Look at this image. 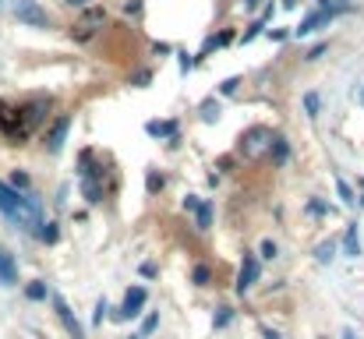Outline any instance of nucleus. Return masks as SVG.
Returning <instances> with one entry per match:
<instances>
[{
    "label": "nucleus",
    "mask_w": 364,
    "mask_h": 339,
    "mask_svg": "<svg viewBox=\"0 0 364 339\" xmlns=\"http://www.w3.org/2000/svg\"><path fill=\"white\" fill-rule=\"evenodd\" d=\"M107 21V7L103 4H96V7H85L82 11V18L71 25V39L75 43H89L96 32H100V25Z\"/></svg>",
    "instance_id": "7ed1b4c3"
},
{
    "label": "nucleus",
    "mask_w": 364,
    "mask_h": 339,
    "mask_svg": "<svg viewBox=\"0 0 364 339\" xmlns=\"http://www.w3.org/2000/svg\"><path fill=\"white\" fill-rule=\"evenodd\" d=\"M347 7L340 4V7H326V11H315V14H308L297 28H294V36H311V32H318V28H326V25H333V18L336 14H343Z\"/></svg>",
    "instance_id": "39448f33"
},
{
    "label": "nucleus",
    "mask_w": 364,
    "mask_h": 339,
    "mask_svg": "<svg viewBox=\"0 0 364 339\" xmlns=\"http://www.w3.org/2000/svg\"><path fill=\"white\" fill-rule=\"evenodd\" d=\"M0 212H4L11 223L25 226V230H36V226L43 223V209H39V202H36L32 195L14 191V188L4 184V181H0Z\"/></svg>",
    "instance_id": "f03ea898"
},
{
    "label": "nucleus",
    "mask_w": 364,
    "mask_h": 339,
    "mask_svg": "<svg viewBox=\"0 0 364 339\" xmlns=\"http://www.w3.org/2000/svg\"><path fill=\"white\" fill-rule=\"evenodd\" d=\"M340 4H347V0H340Z\"/></svg>",
    "instance_id": "c03bdc74"
},
{
    "label": "nucleus",
    "mask_w": 364,
    "mask_h": 339,
    "mask_svg": "<svg viewBox=\"0 0 364 339\" xmlns=\"http://www.w3.org/2000/svg\"><path fill=\"white\" fill-rule=\"evenodd\" d=\"M326 50H329V43H315V46H311V50L304 53V60H318V57H322Z\"/></svg>",
    "instance_id": "393cba45"
},
{
    "label": "nucleus",
    "mask_w": 364,
    "mask_h": 339,
    "mask_svg": "<svg viewBox=\"0 0 364 339\" xmlns=\"http://www.w3.org/2000/svg\"><path fill=\"white\" fill-rule=\"evenodd\" d=\"M262 336H265V339H283V336H279V333H272V329H265Z\"/></svg>",
    "instance_id": "58836bf2"
},
{
    "label": "nucleus",
    "mask_w": 364,
    "mask_h": 339,
    "mask_svg": "<svg viewBox=\"0 0 364 339\" xmlns=\"http://www.w3.org/2000/svg\"><path fill=\"white\" fill-rule=\"evenodd\" d=\"M191 279H195V286H209V279H213V272H209V265H198Z\"/></svg>",
    "instance_id": "5701e85b"
},
{
    "label": "nucleus",
    "mask_w": 364,
    "mask_h": 339,
    "mask_svg": "<svg viewBox=\"0 0 364 339\" xmlns=\"http://www.w3.org/2000/svg\"><path fill=\"white\" fill-rule=\"evenodd\" d=\"M64 4H71V7H89V0H64Z\"/></svg>",
    "instance_id": "4c0bfd02"
},
{
    "label": "nucleus",
    "mask_w": 364,
    "mask_h": 339,
    "mask_svg": "<svg viewBox=\"0 0 364 339\" xmlns=\"http://www.w3.org/2000/svg\"><path fill=\"white\" fill-rule=\"evenodd\" d=\"M244 7H247V11H255V7H258V0H244Z\"/></svg>",
    "instance_id": "ea45409f"
},
{
    "label": "nucleus",
    "mask_w": 364,
    "mask_h": 339,
    "mask_svg": "<svg viewBox=\"0 0 364 339\" xmlns=\"http://www.w3.org/2000/svg\"><path fill=\"white\" fill-rule=\"evenodd\" d=\"M336 195H340V202H343V205H354V202H358V198H354V191H350V184H347L343 177H336Z\"/></svg>",
    "instance_id": "a211bd4d"
},
{
    "label": "nucleus",
    "mask_w": 364,
    "mask_h": 339,
    "mask_svg": "<svg viewBox=\"0 0 364 339\" xmlns=\"http://www.w3.org/2000/svg\"><path fill=\"white\" fill-rule=\"evenodd\" d=\"M195 223H198V230H209V226H213V202H198Z\"/></svg>",
    "instance_id": "2eb2a0df"
},
{
    "label": "nucleus",
    "mask_w": 364,
    "mask_h": 339,
    "mask_svg": "<svg viewBox=\"0 0 364 339\" xmlns=\"http://www.w3.org/2000/svg\"><path fill=\"white\" fill-rule=\"evenodd\" d=\"M50 110V99H32V103H0V134L4 138H11L14 145H21L39 124H43V117Z\"/></svg>",
    "instance_id": "f257e3e1"
},
{
    "label": "nucleus",
    "mask_w": 364,
    "mask_h": 339,
    "mask_svg": "<svg viewBox=\"0 0 364 339\" xmlns=\"http://www.w3.org/2000/svg\"><path fill=\"white\" fill-rule=\"evenodd\" d=\"M333 258H336V244H333V240H326V244L315 247V262H318V265H329Z\"/></svg>",
    "instance_id": "dca6fc26"
},
{
    "label": "nucleus",
    "mask_w": 364,
    "mask_h": 339,
    "mask_svg": "<svg viewBox=\"0 0 364 339\" xmlns=\"http://www.w3.org/2000/svg\"><path fill=\"white\" fill-rule=\"evenodd\" d=\"M269 36H272V39H276V43H283V39H287V36H290V32H287V28H272V32H269Z\"/></svg>",
    "instance_id": "c9c22d12"
},
{
    "label": "nucleus",
    "mask_w": 364,
    "mask_h": 339,
    "mask_svg": "<svg viewBox=\"0 0 364 339\" xmlns=\"http://www.w3.org/2000/svg\"><path fill=\"white\" fill-rule=\"evenodd\" d=\"M68 131H71V117H68V113H60V117L53 120L50 134H46V149H50V152H60V149H64V141H68Z\"/></svg>",
    "instance_id": "0eeeda50"
},
{
    "label": "nucleus",
    "mask_w": 364,
    "mask_h": 339,
    "mask_svg": "<svg viewBox=\"0 0 364 339\" xmlns=\"http://www.w3.org/2000/svg\"><path fill=\"white\" fill-rule=\"evenodd\" d=\"M237 85H241V78L234 75V78H227V82L220 85V92H223V96H234V92H237Z\"/></svg>",
    "instance_id": "a878e982"
},
{
    "label": "nucleus",
    "mask_w": 364,
    "mask_h": 339,
    "mask_svg": "<svg viewBox=\"0 0 364 339\" xmlns=\"http://www.w3.org/2000/svg\"><path fill=\"white\" fill-rule=\"evenodd\" d=\"M202 120H205V124L220 120V103H216V99H205V103H202Z\"/></svg>",
    "instance_id": "aec40b11"
},
{
    "label": "nucleus",
    "mask_w": 364,
    "mask_h": 339,
    "mask_svg": "<svg viewBox=\"0 0 364 339\" xmlns=\"http://www.w3.org/2000/svg\"><path fill=\"white\" fill-rule=\"evenodd\" d=\"M127 339H138V336H127Z\"/></svg>",
    "instance_id": "37998d69"
},
{
    "label": "nucleus",
    "mask_w": 364,
    "mask_h": 339,
    "mask_svg": "<svg viewBox=\"0 0 364 339\" xmlns=\"http://www.w3.org/2000/svg\"><path fill=\"white\" fill-rule=\"evenodd\" d=\"M343 254L347 258H358L361 254V237H358V223L347 226V233H343Z\"/></svg>",
    "instance_id": "4468645a"
},
{
    "label": "nucleus",
    "mask_w": 364,
    "mask_h": 339,
    "mask_svg": "<svg viewBox=\"0 0 364 339\" xmlns=\"http://www.w3.org/2000/svg\"><path fill=\"white\" fill-rule=\"evenodd\" d=\"M145 301H149L145 286H131V290L124 294V304H121V311H117V318H121V322L138 318V315H141V308H145Z\"/></svg>",
    "instance_id": "423d86ee"
},
{
    "label": "nucleus",
    "mask_w": 364,
    "mask_h": 339,
    "mask_svg": "<svg viewBox=\"0 0 364 339\" xmlns=\"http://www.w3.org/2000/svg\"><path fill=\"white\" fill-rule=\"evenodd\" d=\"M269 152H272V159L283 166V163L290 159V141H287L283 134H269Z\"/></svg>",
    "instance_id": "ddd939ff"
},
{
    "label": "nucleus",
    "mask_w": 364,
    "mask_h": 339,
    "mask_svg": "<svg viewBox=\"0 0 364 339\" xmlns=\"http://www.w3.org/2000/svg\"><path fill=\"white\" fill-rule=\"evenodd\" d=\"M308 212L311 216H322V212H329V205L326 202H308Z\"/></svg>",
    "instance_id": "7c9ffc66"
},
{
    "label": "nucleus",
    "mask_w": 364,
    "mask_h": 339,
    "mask_svg": "<svg viewBox=\"0 0 364 339\" xmlns=\"http://www.w3.org/2000/svg\"><path fill=\"white\" fill-rule=\"evenodd\" d=\"M36 237H39V240H46V244H53V240H57V226L53 223H39L36 226Z\"/></svg>",
    "instance_id": "412c9836"
},
{
    "label": "nucleus",
    "mask_w": 364,
    "mask_h": 339,
    "mask_svg": "<svg viewBox=\"0 0 364 339\" xmlns=\"http://www.w3.org/2000/svg\"><path fill=\"white\" fill-rule=\"evenodd\" d=\"M18 283V265L7 251H0V286H14Z\"/></svg>",
    "instance_id": "9b49d317"
},
{
    "label": "nucleus",
    "mask_w": 364,
    "mask_h": 339,
    "mask_svg": "<svg viewBox=\"0 0 364 339\" xmlns=\"http://www.w3.org/2000/svg\"><path fill=\"white\" fill-rule=\"evenodd\" d=\"M11 11H14V18H18L21 25H28V28H50V14H46V7H43L39 0H14Z\"/></svg>",
    "instance_id": "20e7f679"
},
{
    "label": "nucleus",
    "mask_w": 364,
    "mask_h": 339,
    "mask_svg": "<svg viewBox=\"0 0 364 339\" xmlns=\"http://www.w3.org/2000/svg\"><path fill=\"white\" fill-rule=\"evenodd\" d=\"M149 191H163V173H149Z\"/></svg>",
    "instance_id": "cd10ccee"
},
{
    "label": "nucleus",
    "mask_w": 364,
    "mask_h": 339,
    "mask_svg": "<svg viewBox=\"0 0 364 339\" xmlns=\"http://www.w3.org/2000/svg\"><path fill=\"white\" fill-rule=\"evenodd\" d=\"M152 53H156V57H166V53H173V46H170V43H156Z\"/></svg>",
    "instance_id": "2f4dec72"
},
{
    "label": "nucleus",
    "mask_w": 364,
    "mask_h": 339,
    "mask_svg": "<svg viewBox=\"0 0 364 339\" xmlns=\"http://www.w3.org/2000/svg\"><path fill=\"white\" fill-rule=\"evenodd\" d=\"M156 325H159V318H156V315H145V322H141V333H152Z\"/></svg>",
    "instance_id": "473e14b6"
},
{
    "label": "nucleus",
    "mask_w": 364,
    "mask_h": 339,
    "mask_svg": "<svg viewBox=\"0 0 364 339\" xmlns=\"http://www.w3.org/2000/svg\"><path fill=\"white\" fill-rule=\"evenodd\" d=\"M265 141H269V131H265V127H251V131H247V134L241 138L244 156H255V152H258Z\"/></svg>",
    "instance_id": "9d476101"
},
{
    "label": "nucleus",
    "mask_w": 364,
    "mask_h": 339,
    "mask_svg": "<svg viewBox=\"0 0 364 339\" xmlns=\"http://www.w3.org/2000/svg\"><path fill=\"white\" fill-rule=\"evenodd\" d=\"M343 339H358L354 336V329H343Z\"/></svg>",
    "instance_id": "a19ab883"
},
{
    "label": "nucleus",
    "mask_w": 364,
    "mask_h": 339,
    "mask_svg": "<svg viewBox=\"0 0 364 339\" xmlns=\"http://www.w3.org/2000/svg\"><path fill=\"white\" fill-rule=\"evenodd\" d=\"M198 202H202L198 195H188V198H184V209H188V212H195V209H198Z\"/></svg>",
    "instance_id": "72a5a7b5"
},
{
    "label": "nucleus",
    "mask_w": 364,
    "mask_h": 339,
    "mask_svg": "<svg viewBox=\"0 0 364 339\" xmlns=\"http://www.w3.org/2000/svg\"><path fill=\"white\" fill-rule=\"evenodd\" d=\"M358 103H361V107H364V85H361V89H358Z\"/></svg>",
    "instance_id": "79ce46f5"
},
{
    "label": "nucleus",
    "mask_w": 364,
    "mask_h": 339,
    "mask_svg": "<svg viewBox=\"0 0 364 339\" xmlns=\"http://www.w3.org/2000/svg\"><path fill=\"white\" fill-rule=\"evenodd\" d=\"M134 85H138V89H145V85H149V71H141V75H134Z\"/></svg>",
    "instance_id": "e433bc0d"
},
{
    "label": "nucleus",
    "mask_w": 364,
    "mask_h": 339,
    "mask_svg": "<svg viewBox=\"0 0 364 339\" xmlns=\"http://www.w3.org/2000/svg\"><path fill=\"white\" fill-rule=\"evenodd\" d=\"M124 11H127V14H138V11H141V0H127Z\"/></svg>",
    "instance_id": "f704fd0d"
},
{
    "label": "nucleus",
    "mask_w": 364,
    "mask_h": 339,
    "mask_svg": "<svg viewBox=\"0 0 364 339\" xmlns=\"http://www.w3.org/2000/svg\"><path fill=\"white\" fill-rule=\"evenodd\" d=\"M53 308H57V318L64 322V329L71 333V339H85V329L78 325V318L71 315V308H68V304H64L60 297H53Z\"/></svg>",
    "instance_id": "1a4fd4ad"
},
{
    "label": "nucleus",
    "mask_w": 364,
    "mask_h": 339,
    "mask_svg": "<svg viewBox=\"0 0 364 339\" xmlns=\"http://www.w3.org/2000/svg\"><path fill=\"white\" fill-rule=\"evenodd\" d=\"M258 272H262V265H258V258L255 254H244L241 262V272H237V294H247L251 286H255V279H258Z\"/></svg>",
    "instance_id": "6e6552de"
},
{
    "label": "nucleus",
    "mask_w": 364,
    "mask_h": 339,
    "mask_svg": "<svg viewBox=\"0 0 364 339\" xmlns=\"http://www.w3.org/2000/svg\"><path fill=\"white\" fill-rule=\"evenodd\" d=\"M213 322H216V329H223V325H230V322H234V311H230V308H220Z\"/></svg>",
    "instance_id": "b1692460"
},
{
    "label": "nucleus",
    "mask_w": 364,
    "mask_h": 339,
    "mask_svg": "<svg viewBox=\"0 0 364 339\" xmlns=\"http://www.w3.org/2000/svg\"><path fill=\"white\" fill-rule=\"evenodd\" d=\"M107 311H110V308H107V301H100V304H96V315H92V322H96V325H103Z\"/></svg>",
    "instance_id": "c756f323"
},
{
    "label": "nucleus",
    "mask_w": 364,
    "mask_h": 339,
    "mask_svg": "<svg viewBox=\"0 0 364 339\" xmlns=\"http://www.w3.org/2000/svg\"><path fill=\"white\" fill-rule=\"evenodd\" d=\"M11 188H14V191H28V173L14 170V173H11Z\"/></svg>",
    "instance_id": "4be33fe9"
},
{
    "label": "nucleus",
    "mask_w": 364,
    "mask_h": 339,
    "mask_svg": "<svg viewBox=\"0 0 364 339\" xmlns=\"http://www.w3.org/2000/svg\"><path fill=\"white\" fill-rule=\"evenodd\" d=\"M145 134H152V138H177V124L173 120H149Z\"/></svg>",
    "instance_id": "f8f14e48"
},
{
    "label": "nucleus",
    "mask_w": 364,
    "mask_h": 339,
    "mask_svg": "<svg viewBox=\"0 0 364 339\" xmlns=\"http://www.w3.org/2000/svg\"><path fill=\"white\" fill-rule=\"evenodd\" d=\"M318 110H322V99H318V92H308V96H304V113L315 120V117H318Z\"/></svg>",
    "instance_id": "6ab92c4d"
},
{
    "label": "nucleus",
    "mask_w": 364,
    "mask_h": 339,
    "mask_svg": "<svg viewBox=\"0 0 364 339\" xmlns=\"http://www.w3.org/2000/svg\"><path fill=\"white\" fill-rule=\"evenodd\" d=\"M177 57H181V75H188V71L195 68V57H191V53H184V50H181Z\"/></svg>",
    "instance_id": "bb28decb"
},
{
    "label": "nucleus",
    "mask_w": 364,
    "mask_h": 339,
    "mask_svg": "<svg viewBox=\"0 0 364 339\" xmlns=\"http://www.w3.org/2000/svg\"><path fill=\"white\" fill-rule=\"evenodd\" d=\"M46 294H50V290H46V283H43V279H36V283H28V286H25V297H28V301H46Z\"/></svg>",
    "instance_id": "f3484780"
},
{
    "label": "nucleus",
    "mask_w": 364,
    "mask_h": 339,
    "mask_svg": "<svg viewBox=\"0 0 364 339\" xmlns=\"http://www.w3.org/2000/svg\"><path fill=\"white\" fill-rule=\"evenodd\" d=\"M276 254H279V247L272 240H262V258H276Z\"/></svg>",
    "instance_id": "c85d7f7f"
},
{
    "label": "nucleus",
    "mask_w": 364,
    "mask_h": 339,
    "mask_svg": "<svg viewBox=\"0 0 364 339\" xmlns=\"http://www.w3.org/2000/svg\"><path fill=\"white\" fill-rule=\"evenodd\" d=\"M0 4H4V0H0Z\"/></svg>",
    "instance_id": "a18cd8bd"
}]
</instances>
